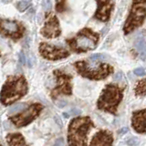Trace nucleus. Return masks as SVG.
Wrapping results in <instances>:
<instances>
[{"instance_id":"1","label":"nucleus","mask_w":146,"mask_h":146,"mask_svg":"<svg viewBox=\"0 0 146 146\" xmlns=\"http://www.w3.org/2000/svg\"><path fill=\"white\" fill-rule=\"evenodd\" d=\"M29 87L24 76L9 77L0 92V102L4 105H11L27 93Z\"/></svg>"},{"instance_id":"2","label":"nucleus","mask_w":146,"mask_h":146,"mask_svg":"<svg viewBox=\"0 0 146 146\" xmlns=\"http://www.w3.org/2000/svg\"><path fill=\"white\" fill-rule=\"evenodd\" d=\"M94 123L90 117H78L73 119L68 125V146H87V134Z\"/></svg>"},{"instance_id":"3","label":"nucleus","mask_w":146,"mask_h":146,"mask_svg":"<svg viewBox=\"0 0 146 146\" xmlns=\"http://www.w3.org/2000/svg\"><path fill=\"white\" fill-rule=\"evenodd\" d=\"M123 90L124 87L118 84L106 85L98 100V109L116 115L118 107L123 98Z\"/></svg>"},{"instance_id":"4","label":"nucleus","mask_w":146,"mask_h":146,"mask_svg":"<svg viewBox=\"0 0 146 146\" xmlns=\"http://www.w3.org/2000/svg\"><path fill=\"white\" fill-rule=\"evenodd\" d=\"M74 66L79 74L86 79L100 80L107 78L113 72V68L107 63H94L87 60L77 61Z\"/></svg>"},{"instance_id":"5","label":"nucleus","mask_w":146,"mask_h":146,"mask_svg":"<svg viewBox=\"0 0 146 146\" xmlns=\"http://www.w3.org/2000/svg\"><path fill=\"white\" fill-rule=\"evenodd\" d=\"M99 41V34L95 33L90 29H83L74 38L67 39L66 42L70 46L72 51L76 53L87 52L97 47Z\"/></svg>"},{"instance_id":"6","label":"nucleus","mask_w":146,"mask_h":146,"mask_svg":"<svg viewBox=\"0 0 146 146\" xmlns=\"http://www.w3.org/2000/svg\"><path fill=\"white\" fill-rule=\"evenodd\" d=\"M146 0H133L128 18L123 27L124 34L128 35L141 26L145 19Z\"/></svg>"},{"instance_id":"7","label":"nucleus","mask_w":146,"mask_h":146,"mask_svg":"<svg viewBox=\"0 0 146 146\" xmlns=\"http://www.w3.org/2000/svg\"><path fill=\"white\" fill-rule=\"evenodd\" d=\"M42 110L43 106L41 104L33 103L29 108L25 109L23 112H19L14 116H10L9 117V121L17 127L27 126L39 116Z\"/></svg>"},{"instance_id":"8","label":"nucleus","mask_w":146,"mask_h":146,"mask_svg":"<svg viewBox=\"0 0 146 146\" xmlns=\"http://www.w3.org/2000/svg\"><path fill=\"white\" fill-rule=\"evenodd\" d=\"M54 76L56 79V86L51 91V97L57 99L60 95H71L72 76L59 70L54 71Z\"/></svg>"},{"instance_id":"9","label":"nucleus","mask_w":146,"mask_h":146,"mask_svg":"<svg viewBox=\"0 0 146 146\" xmlns=\"http://www.w3.org/2000/svg\"><path fill=\"white\" fill-rule=\"evenodd\" d=\"M25 27L21 23L0 18V34L10 38L14 40H18L24 35Z\"/></svg>"},{"instance_id":"10","label":"nucleus","mask_w":146,"mask_h":146,"mask_svg":"<svg viewBox=\"0 0 146 146\" xmlns=\"http://www.w3.org/2000/svg\"><path fill=\"white\" fill-rule=\"evenodd\" d=\"M39 53L44 58L48 60H58L70 56V52L68 50L45 42L40 43Z\"/></svg>"},{"instance_id":"11","label":"nucleus","mask_w":146,"mask_h":146,"mask_svg":"<svg viewBox=\"0 0 146 146\" xmlns=\"http://www.w3.org/2000/svg\"><path fill=\"white\" fill-rule=\"evenodd\" d=\"M60 27H59V23L57 17L50 14L48 16L47 21L45 22L43 27L40 30L41 35L47 38H55L60 35Z\"/></svg>"},{"instance_id":"12","label":"nucleus","mask_w":146,"mask_h":146,"mask_svg":"<svg viewBox=\"0 0 146 146\" xmlns=\"http://www.w3.org/2000/svg\"><path fill=\"white\" fill-rule=\"evenodd\" d=\"M96 1L98 8L94 17L100 21H108L114 7L113 1L112 0H96Z\"/></svg>"},{"instance_id":"13","label":"nucleus","mask_w":146,"mask_h":146,"mask_svg":"<svg viewBox=\"0 0 146 146\" xmlns=\"http://www.w3.org/2000/svg\"><path fill=\"white\" fill-rule=\"evenodd\" d=\"M113 136L108 130L99 131L90 141V146H112Z\"/></svg>"},{"instance_id":"14","label":"nucleus","mask_w":146,"mask_h":146,"mask_svg":"<svg viewBox=\"0 0 146 146\" xmlns=\"http://www.w3.org/2000/svg\"><path fill=\"white\" fill-rule=\"evenodd\" d=\"M131 126L139 133L145 132V110L135 111L131 117Z\"/></svg>"},{"instance_id":"15","label":"nucleus","mask_w":146,"mask_h":146,"mask_svg":"<svg viewBox=\"0 0 146 146\" xmlns=\"http://www.w3.org/2000/svg\"><path fill=\"white\" fill-rule=\"evenodd\" d=\"M7 141L8 146H29L26 143V140L23 135L21 133H18V132L7 134Z\"/></svg>"},{"instance_id":"16","label":"nucleus","mask_w":146,"mask_h":146,"mask_svg":"<svg viewBox=\"0 0 146 146\" xmlns=\"http://www.w3.org/2000/svg\"><path fill=\"white\" fill-rule=\"evenodd\" d=\"M135 47L137 50L140 52L143 60L145 59V39L144 38H139L135 42Z\"/></svg>"},{"instance_id":"17","label":"nucleus","mask_w":146,"mask_h":146,"mask_svg":"<svg viewBox=\"0 0 146 146\" xmlns=\"http://www.w3.org/2000/svg\"><path fill=\"white\" fill-rule=\"evenodd\" d=\"M145 92H146V84H145V80L143 79L137 83L135 87V93L138 96H144Z\"/></svg>"},{"instance_id":"18","label":"nucleus","mask_w":146,"mask_h":146,"mask_svg":"<svg viewBox=\"0 0 146 146\" xmlns=\"http://www.w3.org/2000/svg\"><path fill=\"white\" fill-rule=\"evenodd\" d=\"M25 109H27V104L26 103H18L16 104L15 106L10 107V109L8 110V113L9 114H17L18 111H24Z\"/></svg>"},{"instance_id":"19","label":"nucleus","mask_w":146,"mask_h":146,"mask_svg":"<svg viewBox=\"0 0 146 146\" xmlns=\"http://www.w3.org/2000/svg\"><path fill=\"white\" fill-rule=\"evenodd\" d=\"M66 0H56V10L59 13L65 11Z\"/></svg>"},{"instance_id":"20","label":"nucleus","mask_w":146,"mask_h":146,"mask_svg":"<svg viewBox=\"0 0 146 146\" xmlns=\"http://www.w3.org/2000/svg\"><path fill=\"white\" fill-rule=\"evenodd\" d=\"M29 6H30V3L29 1H25V0H23V1H19L17 4V7L20 12L25 11Z\"/></svg>"},{"instance_id":"21","label":"nucleus","mask_w":146,"mask_h":146,"mask_svg":"<svg viewBox=\"0 0 146 146\" xmlns=\"http://www.w3.org/2000/svg\"><path fill=\"white\" fill-rule=\"evenodd\" d=\"M104 58H105L104 55L103 54H100V53L92 55V56L90 58V59L91 61H99V60H100V59H104Z\"/></svg>"},{"instance_id":"22","label":"nucleus","mask_w":146,"mask_h":146,"mask_svg":"<svg viewBox=\"0 0 146 146\" xmlns=\"http://www.w3.org/2000/svg\"><path fill=\"white\" fill-rule=\"evenodd\" d=\"M42 7L45 10H50L52 7V3L51 0H43L42 2Z\"/></svg>"},{"instance_id":"23","label":"nucleus","mask_w":146,"mask_h":146,"mask_svg":"<svg viewBox=\"0 0 146 146\" xmlns=\"http://www.w3.org/2000/svg\"><path fill=\"white\" fill-rule=\"evenodd\" d=\"M134 74L137 75V76H140V77H143L145 75V70L143 68H137L133 70Z\"/></svg>"},{"instance_id":"24","label":"nucleus","mask_w":146,"mask_h":146,"mask_svg":"<svg viewBox=\"0 0 146 146\" xmlns=\"http://www.w3.org/2000/svg\"><path fill=\"white\" fill-rule=\"evenodd\" d=\"M127 143L129 144L130 146H135V145H137L139 143V141L137 140L136 138H131V139H130L129 141H127Z\"/></svg>"},{"instance_id":"25","label":"nucleus","mask_w":146,"mask_h":146,"mask_svg":"<svg viewBox=\"0 0 146 146\" xmlns=\"http://www.w3.org/2000/svg\"><path fill=\"white\" fill-rule=\"evenodd\" d=\"M53 146H65V141H64V139L63 138L58 139L56 141H55Z\"/></svg>"},{"instance_id":"26","label":"nucleus","mask_w":146,"mask_h":146,"mask_svg":"<svg viewBox=\"0 0 146 146\" xmlns=\"http://www.w3.org/2000/svg\"><path fill=\"white\" fill-rule=\"evenodd\" d=\"M123 78V75L121 72H119L117 73V74L115 75V77H114V80H118V81H121L122 80Z\"/></svg>"},{"instance_id":"27","label":"nucleus","mask_w":146,"mask_h":146,"mask_svg":"<svg viewBox=\"0 0 146 146\" xmlns=\"http://www.w3.org/2000/svg\"><path fill=\"white\" fill-rule=\"evenodd\" d=\"M19 59H20V62L22 64L26 63V57H25L24 52H20V54H19Z\"/></svg>"},{"instance_id":"28","label":"nucleus","mask_w":146,"mask_h":146,"mask_svg":"<svg viewBox=\"0 0 146 146\" xmlns=\"http://www.w3.org/2000/svg\"><path fill=\"white\" fill-rule=\"evenodd\" d=\"M127 131H128V128H122V130L120 131L119 132H120L121 134H124V133H126Z\"/></svg>"},{"instance_id":"29","label":"nucleus","mask_w":146,"mask_h":146,"mask_svg":"<svg viewBox=\"0 0 146 146\" xmlns=\"http://www.w3.org/2000/svg\"><path fill=\"white\" fill-rule=\"evenodd\" d=\"M0 146H3V145H2V144H1V143H0Z\"/></svg>"}]
</instances>
